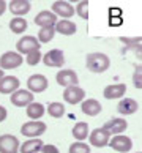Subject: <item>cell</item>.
<instances>
[{
  "instance_id": "cell-31",
  "label": "cell",
  "mask_w": 142,
  "mask_h": 153,
  "mask_svg": "<svg viewBox=\"0 0 142 153\" xmlns=\"http://www.w3.org/2000/svg\"><path fill=\"white\" fill-rule=\"evenodd\" d=\"M133 84L136 88H142V82H141V66H136V71L133 74Z\"/></svg>"
},
{
  "instance_id": "cell-10",
  "label": "cell",
  "mask_w": 142,
  "mask_h": 153,
  "mask_svg": "<svg viewBox=\"0 0 142 153\" xmlns=\"http://www.w3.org/2000/svg\"><path fill=\"white\" fill-rule=\"evenodd\" d=\"M63 100L68 104H79L85 100V92L84 88H81L79 85H73V87H66L63 92Z\"/></svg>"
},
{
  "instance_id": "cell-15",
  "label": "cell",
  "mask_w": 142,
  "mask_h": 153,
  "mask_svg": "<svg viewBox=\"0 0 142 153\" xmlns=\"http://www.w3.org/2000/svg\"><path fill=\"white\" fill-rule=\"evenodd\" d=\"M7 8H10L11 14H14V18H22L30 11L32 3L28 0H11V2H8Z\"/></svg>"
},
{
  "instance_id": "cell-35",
  "label": "cell",
  "mask_w": 142,
  "mask_h": 153,
  "mask_svg": "<svg viewBox=\"0 0 142 153\" xmlns=\"http://www.w3.org/2000/svg\"><path fill=\"white\" fill-rule=\"evenodd\" d=\"M3 76H5V74H3V71H2V70H0V79H2Z\"/></svg>"
},
{
  "instance_id": "cell-7",
  "label": "cell",
  "mask_w": 142,
  "mask_h": 153,
  "mask_svg": "<svg viewBox=\"0 0 142 153\" xmlns=\"http://www.w3.org/2000/svg\"><path fill=\"white\" fill-rule=\"evenodd\" d=\"M48 85H49V82L44 74H32L27 79V90L30 93H43V92H46Z\"/></svg>"
},
{
  "instance_id": "cell-36",
  "label": "cell",
  "mask_w": 142,
  "mask_h": 153,
  "mask_svg": "<svg viewBox=\"0 0 142 153\" xmlns=\"http://www.w3.org/2000/svg\"><path fill=\"white\" fill-rule=\"evenodd\" d=\"M138 153H141V152H138Z\"/></svg>"
},
{
  "instance_id": "cell-33",
  "label": "cell",
  "mask_w": 142,
  "mask_h": 153,
  "mask_svg": "<svg viewBox=\"0 0 142 153\" xmlns=\"http://www.w3.org/2000/svg\"><path fill=\"white\" fill-rule=\"evenodd\" d=\"M7 117H8V111L5 109L3 106H0V123L7 120Z\"/></svg>"
},
{
  "instance_id": "cell-22",
  "label": "cell",
  "mask_w": 142,
  "mask_h": 153,
  "mask_svg": "<svg viewBox=\"0 0 142 153\" xmlns=\"http://www.w3.org/2000/svg\"><path fill=\"white\" fill-rule=\"evenodd\" d=\"M43 145H44L43 140H39L38 137L28 139V140H25L22 145H19V152H21V153H38L39 150H41Z\"/></svg>"
},
{
  "instance_id": "cell-14",
  "label": "cell",
  "mask_w": 142,
  "mask_h": 153,
  "mask_svg": "<svg viewBox=\"0 0 142 153\" xmlns=\"http://www.w3.org/2000/svg\"><path fill=\"white\" fill-rule=\"evenodd\" d=\"M126 128H128V122L125 120V118H122V117L111 118V120H107L104 123V126H103V129H106V131L109 133V136L111 134H114V136L122 134Z\"/></svg>"
},
{
  "instance_id": "cell-9",
  "label": "cell",
  "mask_w": 142,
  "mask_h": 153,
  "mask_svg": "<svg viewBox=\"0 0 142 153\" xmlns=\"http://www.w3.org/2000/svg\"><path fill=\"white\" fill-rule=\"evenodd\" d=\"M55 81L59 85L62 87H73V85H77V82H79V79H77V73L74 70H60L59 73H57V76H55Z\"/></svg>"
},
{
  "instance_id": "cell-4",
  "label": "cell",
  "mask_w": 142,
  "mask_h": 153,
  "mask_svg": "<svg viewBox=\"0 0 142 153\" xmlns=\"http://www.w3.org/2000/svg\"><path fill=\"white\" fill-rule=\"evenodd\" d=\"M39 48H41V44L38 43L36 36H32V35L22 36L21 39H18V43H16L18 54H25V55H28L30 52H33V51H39Z\"/></svg>"
},
{
  "instance_id": "cell-1",
  "label": "cell",
  "mask_w": 142,
  "mask_h": 153,
  "mask_svg": "<svg viewBox=\"0 0 142 153\" xmlns=\"http://www.w3.org/2000/svg\"><path fill=\"white\" fill-rule=\"evenodd\" d=\"M85 66H87L88 71L95 73V74H101V73L109 70L111 59L107 57L106 54H103V52H92V54H87Z\"/></svg>"
},
{
  "instance_id": "cell-30",
  "label": "cell",
  "mask_w": 142,
  "mask_h": 153,
  "mask_svg": "<svg viewBox=\"0 0 142 153\" xmlns=\"http://www.w3.org/2000/svg\"><path fill=\"white\" fill-rule=\"evenodd\" d=\"M41 52L39 51H33V52H30L28 55H25V62H27V65H30V66H35L38 65L39 62H41Z\"/></svg>"
},
{
  "instance_id": "cell-19",
  "label": "cell",
  "mask_w": 142,
  "mask_h": 153,
  "mask_svg": "<svg viewBox=\"0 0 142 153\" xmlns=\"http://www.w3.org/2000/svg\"><path fill=\"white\" fill-rule=\"evenodd\" d=\"M125 92H126L125 84H111V85L104 87L103 96L106 100H120L125 96Z\"/></svg>"
},
{
  "instance_id": "cell-28",
  "label": "cell",
  "mask_w": 142,
  "mask_h": 153,
  "mask_svg": "<svg viewBox=\"0 0 142 153\" xmlns=\"http://www.w3.org/2000/svg\"><path fill=\"white\" fill-rule=\"evenodd\" d=\"M74 13H77V16L81 19H88V2L87 0H81V2L76 5Z\"/></svg>"
},
{
  "instance_id": "cell-32",
  "label": "cell",
  "mask_w": 142,
  "mask_h": 153,
  "mask_svg": "<svg viewBox=\"0 0 142 153\" xmlns=\"http://www.w3.org/2000/svg\"><path fill=\"white\" fill-rule=\"evenodd\" d=\"M41 153H59V149H57L55 145L52 144H46V145H43L41 147V150H39Z\"/></svg>"
},
{
  "instance_id": "cell-20",
  "label": "cell",
  "mask_w": 142,
  "mask_h": 153,
  "mask_svg": "<svg viewBox=\"0 0 142 153\" xmlns=\"http://www.w3.org/2000/svg\"><path fill=\"white\" fill-rule=\"evenodd\" d=\"M139 103L133 98H122L117 104V111L122 115H133L134 112H138Z\"/></svg>"
},
{
  "instance_id": "cell-16",
  "label": "cell",
  "mask_w": 142,
  "mask_h": 153,
  "mask_svg": "<svg viewBox=\"0 0 142 153\" xmlns=\"http://www.w3.org/2000/svg\"><path fill=\"white\" fill-rule=\"evenodd\" d=\"M33 21H35V24L39 27V29H43V27H54L55 22L59 21V18H57L52 11L43 10V11H39V13L35 16Z\"/></svg>"
},
{
  "instance_id": "cell-12",
  "label": "cell",
  "mask_w": 142,
  "mask_h": 153,
  "mask_svg": "<svg viewBox=\"0 0 142 153\" xmlns=\"http://www.w3.org/2000/svg\"><path fill=\"white\" fill-rule=\"evenodd\" d=\"M30 103H33V93H30L28 90L18 88L14 93H11V104L16 107H27Z\"/></svg>"
},
{
  "instance_id": "cell-23",
  "label": "cell",
  "mask_w": 142,
  "mask_h": 153,
  "mask_svg": "<svg viewBox=\"0 0 142 153\" xmlns=\"http://www.w3.org/2000/svg\"><path fill=\"white\" fill-rule=\"evenodd\" d=\"M44 112H46V109H44V106L41 103H30L27 106V111H25V114L27 117L30 118V120H39L43 115H44Z\"/></svg>"
},
{
  "instance_id": "cell-18",
  "label": "cell",
  "mask_w": 142,
  "mask_h": 153,
  "mask_svg": "<svg viewBox=\"0 0 142 153\" xmlns=\"http://www.w3.org/2000/svg\"><path fill=\"white\" fill-rule=\"evenodd\" d=\"M81 109H82V114L88 115V117H96V115H100L101 111H103V106H101V103L98 100L87 98V100L82 101Z\"/></svg>"
},
{
  "instance_id": "cell-3",
  "label": "cell",
  "mask_w": 142,
  "mask_h": 153,
  "mask_svg": "<svg viewBox=\"0 0 142 153\" xmlns=\"http://www.w3.org/2000/svg\"><path fill=\"white\" fill-rule=\"evenodd\" d=\"M22 62H24V57L21 54L14 52V51H8L0 57V70H16L22 65Z\"/></svg>"
},
{
  "instance_id": "cell-17",
  "label": "cell",
  "mask_w": 142,
  "mask_h": 153,
  "mask_svg": "<svg viewBox=\"0 0 142 153\" xmlns=\"http://www.w3.org/2000/svg\"><path fill=\"white\" fill-rule=\"evenodd\" d=\"M21 81L16 76H3L0 79V93L2 95H11L19 88Z\"/></svg>"
},
{
  "instance_id": "cell-6",
  "label": "cell",
  "mask_w": 142,
  "mask_h": 153,
  "mask_svg": "<svg viewBox=\"0 0 142 153\" xmlns=\"http://www.w3.org/2000/svg\"><path fill=\"white\" fill-rule=\"evenodd\" d=\"M107 145L118 153H128L133 149V140L125 134H117V136H114L112 139H109Z\"/></svg>"
},
{
  "instance_id": "cell-5",
  "label": "cell",
  "mask_w": 142,
  "mask_h": 153,
  "mask_svg": "<svg viewBox=\"0 0 142 153\" xmlns=\"http://www.w3.org/2000/svg\"><path fill=\"white\" fill-rule=\"evenodd\" d=\"M44 66L48 68H62L65 65V55H63V51L60 49H51L49 52H46L41 57Z\"/></svg>"
},
{
  "instance_id": "cell-11",
  "label": "cell",
  "mask_w": 142,
  "mask_h": 153,
  "mask_svg": "<svg viewBox=\"0 0 142 153\" xmlns=\"http://www.w3.org/2000/svg\"><path fill=\"white\" fill-rule=\"evenodd\" d=\"M19 152V140L13 134L0 136V153H18Z\"/></svg>"
},
{
  "instance_id": "cell-34",
  "label": "cell",
  "mask_w": 142,
  "mask_h": 153,
  "mask_svg": "<svg viewBox=\"0 0 142 153\" xmlns=\"http://www.w3.org/2000/svg\"><path fill=\"white\" fill-rule=\"evenodd\" d=\"M7 5H8V2H5V0H0V16H2L5 11H7Z\"/></svg>"
},
{
  "instance_id": "cell-26",
  "label": "cell",
  "mask_w": 142,
  "mask_h": 153,
  "mask_svg": "<svg viewBox=\"0 0 142 153\" xmlns=\"http://www.w3.org/2000/svg\"><path fill=\"white\" fill-rule=\"evenodd\" d=\"M55 36V30H54V27H43V29H39L38 30V43L39 44H43V43H49V41H52Z\"/></svg>"
},
{
  "instance_id": "cell-25",
  "label": "cell",
  "mask_w": 142,
  "mask_h": 153,
  "mask_svg": "<svg viewBox=\"0 0 142 153\" xmlns=\"http://www.w3.org/2000/svg\"><path fill=\"white\" fill-rule=\"evenodd\" d=\"M27 27H28V24H27L25 18H13L10 21V30L13 33H16V35L24 33L27 30Z\"/></svg>"
},
{
  "instance_id": "cell-27",
  "label": "cell",
  "mask_w": 142,
  "mask_h": 153,
  "mask_svg": "<svg viewBox=\"0 0 142 153\" xmlns=\"http://www.w3.org/2000/svg\"><path fill=\"white\" fill-rule=\"evenodd\" d=\"M48 114L51 117L54 118H62L65 115V104L62 103H57V101H54V103H51L48 106Z\"/></svg>"
},
{
  "instance_id": "cell-29",
  "label": "cell",
  "mask_w": 142,
  "mask_h": 153,
  "mask_svg": "<svg viewBox=\"0 0 142 153\" xmlns=\"http://www.w3.org/2000/svg\"><path fill=\"white\" fill-rule=\"evenodd\" d=\"M68 153H90V147L85 142H74L70 145Z\"/></svg>"
},
{
  "instance_id": "cell-21",
  "label": "cell",
  "mask_w": 142,
  "mask_h": 153,
  "mask_svg": "<svg viewBox=\"0 0 142 153\" xmlns=\"http://www.w3.org/2000/svg\"><path fill=\"white\" fill-rule=\"evenodd\" d=\"M54 30L59 32L60 35L71 36V35H74V33L77 32V25H76L73 21H70V19H60V21L55 22Z\"/></svg>"
},
{
  "instance_id": "cell-2",
  "label": "cell",
  "mask_w": 142,
  "mask_h": 153,
  "mask_svg": "<svg viewBox=\"0 0 142 153\" xmlns=\"http://www.w3.org/2000/svg\"><path fill=\"white\" fill-rule=\"evenodd\" d=\"M46 128H48L46 123L41 120H30V122H25L21 126V134L28 139H35L46 133Z\"/></svg>"
},
{
  "instance_id": "cell-24",
  "label": "cell",
  "mask_w": 142,
  "mask_h": 153,
  "mask_svg": "<svg viewBox=\"0 0 142 153\" xmlns=\"http://www.w3.org/2000/svg\"><path fill=\"white\" fill-rule=\"evenodd\" d=\"M73 137H74L76 140H79V142H82V140H85L88 137V125L85 122H77L74 126H73Z\"/></svg>"
},
{
  "instance_id": "cell-13",
  "label": "cell",
  "mask_w": 142,
  "mask_h": 153,
  "mask_svg": "<svg viewBox=\"0 0 142 153\" xmlns=\"http://www.w3.org/2000/svg\"><path fill=\"white\" fill-rule=\"evenodd\" d=\"M109 139H111L109 133H107L106 129H103V128H96V129H93L92 133H88L90 144H92L93 147H98V149L106 147L107 142H109Z\"/></svg>"
},
{
  "instance_id": "cell-8",
  "label": "cell",
  "mask_w": 142,
  "mask_h": 153,
  "mask_svg": "<svg viewBox=\"0 0 142 153\" xmlns=\"http://www.w3.org/2000/svg\"><path fill=\"white\" fill-rule=\"evenodd\" d=\"M51 11L57 18L60 16L62 19H70L71 16H74V7L70 2H66V0H57V2H54L52 7H51Z\"/></svg>"
}]
</instances>
